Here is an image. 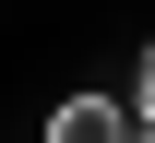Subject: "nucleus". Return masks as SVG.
I'll return each mask as SVG.
<instances>
[{
	"label": "nucleus",
	"instance_id": "2",
	"mask_svg": "<svg viewBox=\"0 0 155 143\" xmlns=\"http://www.w3.org/2000/svg\"><path fill=\"white\" fill-rule=\"evenodd\" d=\"M119 96H131V131H155V36L131 48V83H119Z\"/></svg>",
	"mask_w": 155,
	"mask_h": 143
},
{
	"label": "nucleus",
	"instance_id": "1",
	"mask_svg": "<svg viewBox=\"0 0 155 143\" xmlns=\"http://www.w3.org/2000/svg\"><path fill=\"white\" fill-rule=\"evenodd\" d=\"M119 131H131V96H107V83L48 107V143H119Z\"/></svg>",
	"mask_w": 155,
	"mask_h": 143
}]
</instances>
